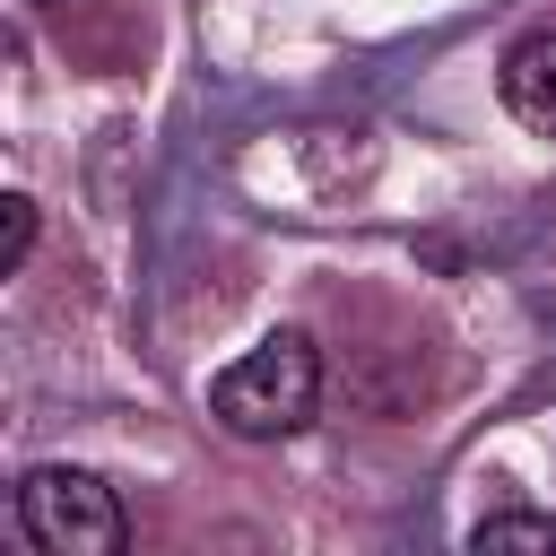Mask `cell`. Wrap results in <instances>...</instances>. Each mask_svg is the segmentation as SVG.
<instances>
[{
	"instance_id": "1",
	"label": "cell",
	"mask_w": 556,
	"mask_h": 556,
	"mask_svg": "<svg viewBox=\"0 0 556 556\" xmlns=\"http://www.w3.org/2000/svg\"><path fill=\"white\" fill-rule=\"evenodd\" d=\"M313 408H321V348L304 330H269L208 382V417L243 443H287L313 426Z\"/></svg>"
},
{
	"instance_id": "5",
	"label": "cell",
	"mask_w": 556,
	"mask_h": 556,
	"mask_svg": "<svg viewBox=\"0 0 556 556\" xmlns=\"http://www.w3.org/2000/svg\"><path fill=\"white\" fill-rule=\"evenodd\" d=\"M26 252H35V200H26V191H9V226H0V269H26Z\"/></svg>"
},
{
	"instance_id": "6",
	"label": "cell",
	"mask_w": 556,
	"mask_h": 556,
	"mask_svg": "<svg viewBox=\"0 0 556 556\" xmlns=\"http://www.w3.org/2000/svg\"><path fill=\"white\" fill-rule=\"evenodd\" d=\"M35 9H61V0H35Z\"/></svg>"
},
{
	"instance_id": "3",
	"label": "cell",
	"mask_w": 556,
	"mask_h": 556,
	"mask_svg": "<svg viewBox=\"0 0 556 556\" xmlns=\"http://www.w3.org/2000/svg\"><path fill=\"white\" fill-rule=\"evenodd\" d=\"M495 96H504V113H513L521 130L556 139V26H539V35H521V43L504 52Z\"/></svg>"
},
{
	"instance_id": "4",
	"label": "cell",
	"mask_w": 556,
	"mask_h": 556,
	"mask_svg": "<svg viewBox=\"0 0 556 556\" xmlns=\"http://www.w3.org/2000/svg\"><path fill=\"white\" fill-rule=\"evenodd\" d=\"M469 547H478V556H504V547H539V556H556V513H495V521L469 530Z\"/></svg>"
},
{
	"instance_id": "2",
	"label": "cell",
	"mask_w": 556,
	"mask_h": 556,
	"mask_svg": "<svg viewBox=\"0 0 556 556\" xmlns=\"http://www.w3.org/2000/svg\"><path fill=\"white\" fill-rule=\"evenodd\" d=\"M17 530H26L43 556H122V547H130L122 495H113L96 469H70V460H43V469L17 478Z\"/></svg>"
}]
</instances>
